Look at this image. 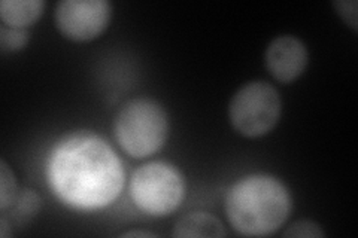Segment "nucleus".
Listing matches in <instances>:
<instances>
[{"mask_svg": "<svg viewBox=\"0 0 358 238\" xmlns=\"http://www.w3.org/2000/svg\"><path fill=\"white\" fill-rule=\"evenodd\" d=\"M124 167L100 135L76 131L52 147L47 180L62 202L76 210H99L114 202L124 186Z\"/></svg>", "mask_w": 358, "mask_h": 238, "instance_id": "nucleus-1", "label": "nucleus"}, {"mask_svg": "<svg viewBox=\"0 0 358 238\" xmlns=\"http://www.w3.org/2000/svg\"><path fill=\"white\" fill-rule=\"evenodd\" d=\"M224 209L234 231L262 237L276 232L287 222L293 198L275 176L250 174L229 188Z\"/></svg>", "mask_w": 358, "mask_h": 238, "instance_id": "nucleus-2", "label": "nucleus"}, {"mask_svg": "<svg viewBox=\"0 0 358 238\" xmlns=\"http://www.w3.org/2000/svg\"><path fill=\"white\" fill-rule=\"evenodd\" d=\"M114 135L121 149L133 158H147L159 152L169 135V118L152 98L127 101L114 119Z\"/></svg>", "mask_w": 358, "mask_h": 238, "instance_id": "nucleus-3", "label": "nucleus"}, {"mask_svg": "<svg viewBox=\"0 0 358 238\" xmlns=\"http://www.w3.org/2000/svg\"><path fill=\"white\" fill-rule=\"evenodd\" d=\"M130 198L142 213L166 216L185 198V179L179 170L164 161L136 168L130 179Z\"/></svg>", "mask_w": 358, "mask_h": 238, "instance_id": "nucleus-4", "label": "nucleus"}, {"mask_svg": "<svg viewBox=\"0 0 358 238\" xmlns=\"http://www.w3.org/2000/svg\"><path fill=\"white\" fill-rule=\"evenodd\" d=\"M282 101L278 89L266 81H251L241 87L230 100L229 119L245 137H262L279 122Z\"/></svg>", "mask_w": 358, "mask_h": 238, "instance_id": "nucleus-5", "label": "nucleus"}, {"mask_svg": "<svg viewBox=\"0 0 358 238\" xmlns=\"http://www.w3.org/2000/svg\"><path fill=\"white\" fill-rule=\"evenodd\" d=\"M112 3L108 0H63L54 10L59 31L73 42L99 38L109 26Z\"/></svg>", "mask_w": 358, "mask_h": 238, "instance_id": "nucleus-6", "label": "nucleus"}, {"mask_svg": "<svg viewBox=\"0 0 358 238\" xmlns=\"http://www.w3.org/2000/svg\"><path fill=\"white\" fill-rule=\"evenodd\" d=\"M264 63L268 73L278 82L289 84L303 75L309 63V54L303 40L293 35L275 38L267 45Z\"/></svg>", "mask_w": 358, "mask_h": 238, "instance_id": "nucleus-7", "label": "nucleus"}, {"mask_svg": "<svg viewBox=\"0 0 358 238\" xmlns=\"http://www.w3.org/2000/svg\"><path fill=\"white\" fill-rule=\"evenodd\" d=\"M45 9L42 0H2L0 2V18L9 27L29 29L36 22Z\"/></svg>", "mask_w": 358, "mask_h": 238, "instance_id": "nucleus-8", "label": "nucleus"}, {"mask_svg": "<svg viewBox=\"0 0 358 238\" xmlns=\"http://www.w3.org/2000/svg\"><path fill=\"white\" fill-rule=\"evenodd\" d=\"M173 237H226L224 225L215 216L206 211H194L181 218L172 231Z\"/></svg>", "mask_w": 358, "mask_h": 238, "instance_id": "nucleus-9", "label": "nucleus"}, {"mask_svg": "<svg viewBox=\"0 0 358 238\" xmlns=\"http://www.w3.org/2000/svg\"><path fill=\"white\" fill-rule=\"evenodd\" d=\"M42 207V198L33 189H22L17 200L14 201L13 206H10V214H13V221L18 225H27L33 218L36 216Z\"/></svg>", "mask_w": 358, "mask_h": 238, "instance_id": "nucleus-10", "label": "nucleus"}, {"mask_svg": "<svg viewBox=\"0 0 358 238\" xmlns=\"http://www.w3.org/2000/svg\"><path fill=\"white\" fill-rule=\"evenodd\" d=\"M20 194L18 184L13 170L5 160L0 161V210L6 211Z\"/></svg>", "mask_w": 358, "mask_h": 238, "instance_id": "nucleus-11", "label": "nucleus"}, {"mask_svg": "<svg viewBox=\"0 0 358 238\" xmlns=\"http://www.w3.org/2000/svg\"><path fill=\"white\" fill-rule=\"evenodd\" d=\"M30 40L29 29H18L2 26L0 27V50L3 54L18 52L27 47Z\"/></svg>", "mask_w": 358, "mask_h": 238, "instance_id": "nucleus-12", "label": "nucleus"}, {"mask_svg": "<svg viewBox=\"0 0 358 238\" xmlns=\"http://www.w3.org/2000/svg\"><path fill=\"white\" fill-rule=\"evenodd\" d=\"M284 237H293V238H321L326 237V232L321 228V225L309 221L301 219L288 226V230L284 231Z\"/></svg>", "mask_w": 358, "mask_h": 238, "instance_id": "nucleus-13", "label": "nucleus"}, {"mask_svg": "<svg viewBox=\"0 0 358 238\" xmlns=\"http://www.w3.org/2000/svg\"><path fill=\"white\" fill-rule=\"evenodd\" d=\"M333 8L338 10V15L348 24L354 31H357V8L355 0H342V2H333Z\"/></svg>", "mask_w": 358, "mask_h": 238, "instance_id": "nucleus-14", "label": "nucleus"}, {"mask_svg": "<svg viewBox=\"0 0 358 238\" xmlns=\"http://www.w3.org/2000/svg\"><path fill=\"white\" fill-rule=\"evenodd\" d=\"M121 237H155V234L148 232V231H142V230H131L127 232H122Z\"/></svg>", "mask_w": 358, "mask_h": 238, "instance_id": "nucleus-15", "label": "nucleus"}, {"mask_svg": "<svg viewBox=\"0 0 358 238\" xmlns=\"http://www.w3.org/2000/svg\"><path fill=\"white\" fill-rule=\"evenodd\" d=\"M8 230H9V222L6 219V216L0 218V237L6 238L8 237Z\"/></svg>", "mask_w": 358, "mask_h": 238, "instance_id": "nucleus-16", "label": "nucleus"}]
</instances>
